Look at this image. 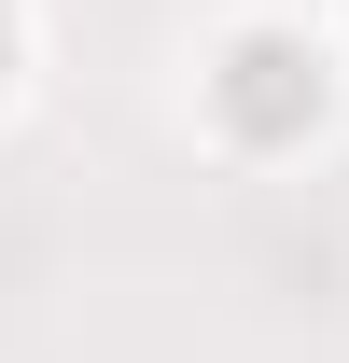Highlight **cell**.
Segmentation results:
<instances>
[{
    "mask_svg": "<svg viewBox=\"0 0 349 363\" xmlns=\"http://www.w3.org/2000/svg\"><path fill=\"white\" fill-rule=\"evenodd\" d=\"M223 126H238V140H294V126H321V70H307V43L252 28V43L223 56Z\"/></svg>",
    "mask_w": 349,
    "mask_h": 363,
    "instance_id": "obj_1",
    "label": "cell"
}]
</instances>
